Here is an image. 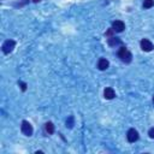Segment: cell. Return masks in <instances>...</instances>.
I'll list each match as a JSON object with an SVG mask.
<instances>
[{"label":"cell","mask_w":154,"mask_h":154,"mask_svg":"<svg viewBox=\"0 0 154 154\" xmlns=\"http://www.w3.org/2000/svg\"><path fill=\"white\" fill-rule=\"evenodd\" d=\"M112 29L116 31V33H122L124 29H125V24L123 21H114L112 23Z\"/></svg>","instance_id":"8992f818"},{"label":"cell","mask_w":154,"mask_h":154,"mask_svg":"<svg viewBox=\"0 0 154 154\" xmlns=\"http://www.w3.org/2000/svg\"><path fill=\"white\" fill-rule=\"evenodd\" d=\"M153 104H154V95H153Z\"/></svg>","instance_id":"e0dca14e"},{"label":"cell","mask_w":154,"mask_h":154,"mask_svg":"<svg viewBox=\"0 0 154 154\" xmlns=\"http://www.w3.org/2000/svg\"><path fill=\"white\" fill-rule=\"evenodd\" d=\"M107 42H108V45L112 46V47H116V46L121 45V40H119V37H117V36H111V37H108Z\"/></svg>","instance_id":"9c48e42d"},{"label":"cell","mask_w":154,"mask_h":154,"mask_svg":"<svg viewBox=\"0 0 154 154\" xmlns=\"http://www.w3.org/2000/svg\"><path fill=\"white\" fill-rule=\"evenodd\" d=\"M104 98L107 99V100H112V99L116 98V92L113 90V88H111V87L105 88V90H104Z\"/></svg>","instance_id":"52a82bcc"},{"label":"cell","mask_w":154,"mask_h":154,"mask_svg":"<svg viewBox=\"0 0 154 154\" xmlns=\"http://www.w3.org/2000/svg\"><path fill=\"white\" fill-rule=\"evenodd\" d=\"M140 46H141L142 51H145V52H150V51L154 49V45H153V42L149 41L148 38H142L141 42H140Z\"/></svg>","instance_id":"3957f363"},{"label":"cell","mask_w":154,"mask_h":154,"mask_svg":"<svg viewBox=\"0 0 154 154\" xmlns=\"http://www.w3.org/2000/svg\"><path fill=\"white\" fill-rule=\"evenodd\" d=\"M65 124H66V128H69V129L73 128V125H75V118H73V116H69Z\"/></svg>","instance_id":"8fae6325"},{"label":"cell","mask_w":154,"mask_h":154,"mask_svg":"<svg viewBox=\"0 0 154 154\" xmlns=\"http://www.w3.org/2000/svg\"><path fill=\"white\" fill-rule=\"evenodd\" d=\"M34 3H38V1H41V0H33Z\"/></svg>","instance_id":"2e32d148"},{"label":"cell","mask_w":154,"mask_h":154,"mask_svg":"<svg viewBox=\"0 0 154 154\" xmlns=\"http://www.w3.org/2000/svg\"><path fill=\"white\" fill-rule=\"evenodd\" d=\"M118 57L121 58V60L123 62V63H130L131 62V59H132V54L128 51V48L126 47H121V49L118 51Z\"/></svg>","instance_id":"6da1fadb"},{"label":"cell","mask_w":154,"mask_h":154,"mask_svg":"<svg viewBox=\"0 0 154 154\" xmlns=\"http://www.w3.org/2000/svg\"><path fill=\"white\" fill-rule=\"evenodd\" d=\"M15 46H16V42H15L13 40H6V41L3 44L1 49H3V52H4L5 54H9V53H11V52L13 51Z\"/></svg>","instance_id":"7a4b0ae2"},{"label":"cell","mask_w":154,"mask_h":154,"mask_svg":"<svg viewBox=\"0 0 154 154\" xmlns=\"http://www.w3.org/2000/svg\"><path fill=\"white\" fill-rule=\"evenodd\" d=\"M113 33H116V31H114V30L111 28V29H108V30L106 31V34H105V35H106L107 37H111V36H113Z\"/></svg>","instance_id":"4fadbf2b"},{"label":"cell","mask_w":154,"mask_h":154,"mask_svg":"<svg viewBox=\"0 0 154 154\" xmlns=\"http://www.w3.org/2000/svg\"><path fill=\"white\" fill-rule=\"evenodd\" d=\"M21 129H22V132L25 135V136H31L33 135V126H31V124L28 122V121H23L22 122V126H21Z\"/></svg>","instance_id":"277c9868"},{"label":"cell","mask_w":154,"mask_h":154,"mask_svg":"<svg viewBox=\"0 0 154 154\" xmlns=\"http://www.w3.org/2000/svg\"><path fill=\"white\" fill-rule=\"evenodd\" d=\"M108 66H110L108 60H107V59H105V58H100L99 62H98V68H99V70L104 71V70L108 69Z\"/></svg>","instance_id":"ba28073f"},{"label":"cell","mask_w":154,"mask_h":154,"mask_svg":"<svg viewBox=\"0 0 154 154\" xmlns=\"http://www.w3.org/2000/svg\"><path fill=\"white\" fill-rule=\"evenodd\" d=\"M19 84H21L22 90H25V89H27V84H25V83H23V82H19Z\"/></svg>","instance_id":"9a60e30c"},{"label":"cell","mask_w":154,"mask_h":154,"mask_svg":"<svg viewBox=\"0 0 154 154\" xmlns=\"http://www.w3.org/2000/svg\"><path fill=\"white\" fill-rule=\"evenodd\" d=\"M45 130H46V132H47L48 135H52V134L54 132V125H53V123H52V122L46 123V124H45Z\"/></svg>","instance_id":"30bf717a"},{"label":"cell","mask_w":154,"mask_h":154,"mask_svg":"<svg viewBox=\"0 0 154 154\" xmlns=\"http://www.w3.org/2000/svg\"><path fill=\"white\" fill-rule=\"evenodd\" d=\"M154 6V0H143V7L145 9H150Z\"/></svg>","instance_id":"7c38bea8"},{"label":"cell","mask_w":154,"mask_h":154,"mask_svg":"<svg viewBox=\"0 0 154 154\" xmlns=\"http://www.w3.org/2000/svg\"><path fill=\"white\" fill-rule=\"evenodd\" d=\"M126 139L130 143H134V142H136L139 140V132L137 130H135V129H129L128 134H126Z\"/></svg>","instance_id":"5b68a950"},{"label":"cell","mask_w":154,"mask_h":154,"mask_svg":"<svg viewBox=\"0 0 154 154\" xmlns=\"http://www.w3.org/2000/svg\"><path fill=\"white\" fill-rule=\"evenodd\" d=\"M148 135H149V137H150V139H153V140H154V128L149 129V131H148Z\"/></svg>","instance_id":"5bb4252c"}]
</instances>
